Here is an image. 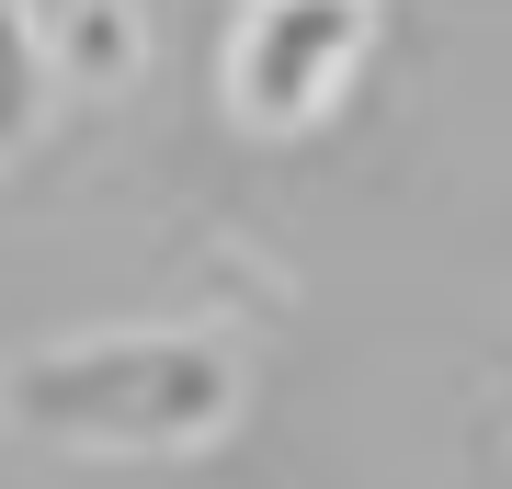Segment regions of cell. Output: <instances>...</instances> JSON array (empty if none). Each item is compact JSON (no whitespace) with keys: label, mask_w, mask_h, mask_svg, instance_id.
<instances>
[{"label":"cell","mask_w":512,"mask_h":489,"mask_svg":"<svg viewBox=\"0 0 512 489\" xmlns=\"http://www.w3.org/2000/svg\"><path fill=\"white\" fill-rule=\"evenodd\" d=\"M365 46H376L365 0H262V12H239L228 23V103H239V126H262V137L319 126L353 91Z\"/></svg>","instance_id":"2"},{"label":"cell","mask_w":512,"mask_h":489,"mask_svg":"<svg viewBox=\"0 0 512 489\" xmlns=\"http://www.w3.org/2000/svg\"><path fill=\"white\" fill-rule=\"evenodd\" d=\"M46 46H69V57H103V80H126L114 57L137 46V12H80V23H46Z\"/></svg>","instance_id":"4"},{"label":"cell","mask_w":512,"mask_h":489,"mask_svg":"<svg viewBox=\"0 0 512 489\" xmlns=\"http://www.w3.org/2000/svg\"><path fill=\"white\" fill-rule=\"evenodd\" d=\"M46 91H57V46H46V12L0 0V148H23V137H35Z\"/></svg>","instance_id":"3"},{"label":"cell","mask_w":512,"mask_h":489,"mask_svg":"<svg viewBox=\"0 0 512 489\" xmlns=\"http://www.w3.org/2000/svg\"><path fill=\"white\" fill-rule=\"evenodd\" d=\"M239 410V353L205 330H92V342H35L0 376V421L80 455H183L217 444Z\"/></svg>","instance_id":"1"}]
</instances>
